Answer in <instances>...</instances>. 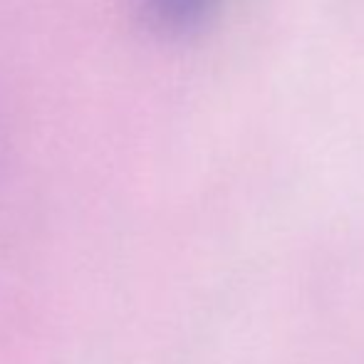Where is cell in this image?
<instances>
[{
    "label": "cell",
    "instance_id": "obj_1",
    "mask_svg": "<svg viewBox=\"0 0 364 364\" xmlns=\"http://www.w3.org/2000/svg\"><path fill=\"white\" fill-rule=\"evenodd\" d=\"M154 23L164 30H191L213 10L216 0H144Z\"/></svg>",
    "mask_w": 364,
    "mask_h": 364
}]
</instances>
